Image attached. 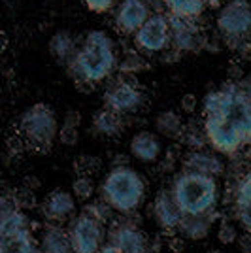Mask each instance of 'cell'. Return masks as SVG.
Returning <instances> with one entry per match:
<instances>
[{
	"label": "cell",
	"instance_id": "1",
	"mask_svg": "<svg viewBox=\"0 0 251 253\" xmlns=\"http://www.w3.org/2000/svg\"><path fill=\"white\" fill-rule=\"evenodd\" d=\"M204 116H215L232 126L251 146V93L240 84L230 82L204 98Z\"/></svg>",
	"mask_w": 251,
	"mask_h": 253
},
{
	"label": "cell",
	"instance_id": "2",
	"mask_svg": "<svg viewBox=\"0 0 251 253\" xmlns=\"http://www.w3.org/2000/svg\"><path fill=\"white\" fill-rule=\"evenodd\" d=\"M115 68V47L112 38L104 31H91L85 36L82 47L72 63L68 64V70L72 74L74 82H91L98 84L106 80Z\"/></svg>",
	"mask_w": 251,
	"mask_h": 253
},
{
	"label": "cell",
	"instance_id": "3",
	"mask_svg": "<svg viewBox=\"0 0 251 253\" xmlns=\"http://www.w3.org/2000/svg\"><path fill=\"white\" fill-rule=\"evenodd\" d=\"M170 191L183 215H209L219 199L217 179L191 170L179 172Z\"/></svg>",
	"mask_w": 251,
	"mask_h": 253
},
{
	"label": "cell",
	"instance_id": "4",
	"mask_svg": "<svg viewBox=\"0 0 251 253\" xmlns=\"http://www.w3.org/2000/svg\"><path fill=\"white\" fill-rule=\"evenodd\" d=\"M102 201L119 213H130L146 197V183L130 167H114L100 183Z\"/></svg>",
	"mask_w": 251,
	"mask_h": 253
},
{
	"label": "cell",
	"instance_id": "5",
	"mask_svg": "<svg viewBox=\"0 0 251 253\" xmlns=\"http://www.w3.org/2000/svg\"><path fill=\"white\" fill-rule=\"evenodd\" d=\"M0 253H40L27 213L15 206L13 193L2 197L0 211Z\"/></svg>",
	"mask_w": 251,
	"mask_h": 253
},
{
	"label": "cell",
	"instance_id": "6",
	"mask_svg": "<svg viewBox=\"0 0 251 253\" xmlns=\"http://www.w3.org/2000/svg\"><path fill=\"white\" fill-rule=\"evenodd\" d=\"M19 128L25 142L36 151H47L53 140L59 134V123L55 112L45 102H36L23 112L19 119Z\"/></svg>",
	"mask_w": 251,
	"mask_h": 253
},
{
	"label": "cell",
	"instance_id": "7",
	"mask_svg": "<svg viewBox=\"0 0 251 253\" xmlns=\"http://www.w3.org/2000/svg\"><path fill=\"white\" fill-rule=\"evenodd\" d=\"M74 253H98L102 250L104 229L102 223L96 221L89 213L82 211L68 227Z\"/></svg>",
	"mask_w": 251,
	"mask_h": 253
},
{
	"label": "cell",
	"instance_id": "8",
	"mask_svg": "<svg viewBox=\"0 0 251 253\" xmlns=\"http://www.w3.org/2000/svg\"><path fill=\"white\" fill-rule=\"evenodd\" d=\"M217 29L223 38L251 36V2L232 0L227 6H223L217 15Z\"/></svg>",
	"mask_w": 251,
	"mask_h": 253
},
{
	"label": "cell",
	"instance_id": "9",
	"mask_svg": "<svg viewBox=\"0 0 251 253\" xmlns=\"http://www.w3.org/2000/svg\"><path fill=\"white\" fill-rule=\"evenodd\" d=\"M199 17H185V15H176L170 13L168 21H170V32H172V43L174 47H178L179 51H202L206 49L208 36H204V32L197 23Z\"/></svg>",
	"mask_w": 251,
	"mask_h": 253
},
{
	"label": "cell",
	"instance_id": "10",
	"mask_svg": "<svg viewBox=\"0 0 251 253\" xmlns=\"http://www.w3.org/2000/svg\"><path fill=\"white\" fill-rule=\"evenodd\" d=\"M134 42L140 49L149 53H157L168 49L172 43V32H170V21L165 13H151L142 29L134 34Z\"/></svg>",
	"mask_w": 251,
	"mask_h": 253
},
{
	"label": "cell",
	"instance_id": "11",
	"mask_svg": "<svg viewBox=\"0 0 251 253\" xmlns=\"http://www.w3.org/2000/svg\"><path fill=\"white\" fill-rule=\"evenodd\" d=\"M144 100L142 91L132 82L117 80L108 91L104 93V104L106 108L114 110L117 114H130L136 112Z\"/></svg>",
	"mask_w": 251,
	"mask_h": 253
},
{
	"label": "cell",
	"instance_id": "12",
	"mask_svg": "<svg viewBox=\"0 0 251 253\" xmlns=\"http://www.w3.org/2000/svg\"><path fill=\"white\" fill-rule=\"evenodd\" d=\"M149 15V4L146 0H123L115 13V23L125 34H136Z\"/></svg>",
	"mask_w": 251,
	"mask_h": 253
},
{
	"label": "cell",
	"instance_id": "13",
	"mask_svg": "<svg viewBox=\"0 0 251 253\" xmlns=\"http://www.w3.org/2000/svg\"><path fill=\"white\" fill-rule=\"evenodd\" d=\"M153 215L161 229L165 231H178L179 223L183 219V211L174 201V195L170 189H163L157 193L153 201Z\"/></svg>",
	"mask_w": 251,
	"mask_h": 253
},
{
	"label": "cell",
	"instance_id": "14",
	"mask_svg": "<svg viewBox=\"0 0 251 253\" xmlns=\"http://www.w3.org/2000/svg\"><path fill=\"white\" fill-rule=\"evenodd\" d=\"M43 215L51 221H63L68 215H72L76 210V201L68 191L55 189L47 195L43 201Z\"/></svg>",
	"mask_w": 251,
	"mask_h": 253
},
{
	"label": "cell",
	"instance_id": "15",
	"mask_svg": "<svg viewBox=\"0 0 251 253\" xmlns=\"http://www.w3.org/2000/svg\"><path fill=\"white\" fill-rule=\"evenodd\" d=\"M183 167L185 170L191 172H199V174H206V176H213L217 178L225 172V165L217 155L208 153L204 149H195L191 151L185 161H183Z\"/></svg>",
	"mask_w": 251,
	"mask_h": 253
},
{
	"label": "cell",
	"instance_id": "16",
	"mask_svg": "<svg viewBox=\"0 0 251 253\" xmlns=\"http://www.w3.org/2000/svg\"><path fill=\"white\" fill-rule=\"evenodd\" d=\"M130 153L142 163H155L161 155V142L149 130H140L130 140Z\"/></svg>",
	"mask_w": 251,
	"mask_h": 253
},
{
	"label": "cell",
	"instance_id": "17",
	"mask_svg": "<svg viewBox=\"0 0 251 253\" xmlns=\"http://www.w3.org/2000/svg\"><path fill=\"white\" fill-rule=\"evenodd\" d=\"M40 253H74L68 231L59 225H47L40 238Z\"/></svg>",
	"mask_w": 251,
	"mask_h": 253
},
{
	"label": "cell",
	"instance_id": "18",
	"mask_svg": "<svg viewBox=\"0 0 251 253\" xmlns=\"http://www.w3.org/2000/svg\"><path fill=\"white\" fill-rule=\"evenodd\" d=\"M49 51L59 63L70 64L78 55V47L74 42V36L68 31H59L53 34L49 42Z\"/></svg>",
	"mask_w": 251,
	"mask_h": 253
},
{
	"label": "cell",
	"instance_id": "19",
	"mask_svg": "<svg viewBox=\"0 0 251 253\" xmlns=\"http://www.w3.org/2000/svg\"><path fill=\"white\" fill-rule=\"evenodd\" d=\"M211 223H213L211 213L209 215H183L178 231L181 232V236H185L189 240H204L208 236Z\"/></svg>",
	"mask_w": 251,
	"mask_h": 253
},
{
	"label": "cell",
	"instance_id": "20",
	"mask_svg": "<svg viewBox=\"0 0 251 253\" xmlns=\"http://www.w3.org/2000/svg\"><path fill=\"white\" fill-rule=\"evenodd\" d=\"M93 125L98 134L115 136L123 128V119H121V114H117V112L110 110V108H104V110L96 112V116L93 119Z\"/></svg>",
	"mask_w": 251,
	"mask_h": 253
},
{
	"label": "cell",
	"instance_id": "21",
	"mask_svg": "<svg viewBox=\"0 0 251 253\" xmlns=\"http://www.w3.org/2000/svg\"><path fill=\"white\" fill-rule=\"evenodd\" d=\"M155 126H157V132L163 136L179 138L181 130H183V121L176 112H163L155 119Z\"/></svg>",
	"mask_w": 251,
	"mask_h": 253
},
{
	"label": "cell",
	"instance_id": "22",
	"mask_svg": "<svg viewBox=\"0 0 251 253\" xmlns=\"http://www.w3.org/2000/svg\"><path fill=\"white\" fill-rule=\"evenodd\" d=\"M208 0H165V6L170 13L185 15V17H200Z\"/></svg>",
	"mask_w": 251,
	"mask_h": 253
},
{
	"label": "cell",
	"instance_id": "23",
	"mask_svg": "<svg viewBox=\"0 0 251 253\" xmlns=\"http://www.w3.org/2000/svg\"><path fill=\"white\" fill-rule=\"evenodd\" d=\"M179 138H181V140H183V144L189 146L193 151H195V149H204L206 148V144H208V136H206L204 126L199 128L195 123H187V125H183V130H181Z\"/></svg>",
	"mask_w": 251,
	"mask_h": 253
},
{
	"label": "cell",
	"instance_id": "24",
	"mask_svg": "<svg viewBox=\"0 0 251 253\" xmlns=\"http://www.w3.org/2000/svg\"><path fill=\"white\" fill-rule=\"evenodd\" d=\"M78 125H80V116L76 112H70L64 119L63 126L59 130V140L64 146H76L78 144Z\"/></svg>",
	"mask_w": 251,
	"mask_h": 253
},
{
	"label": "cell",
	"instance_id": "25",
	"mask_svg": "<svg viewBox=\"0 0 251 253\" xmlns=\"http://www.w3.org/2000/svg\"><path fill=\"white\" fill-rule=\"evenodd\" d=\"M119 68L125 74H140L147 68V61L140 53H126V57L121 61Z\"/></svg>",
	"mask_w": 251,
	"mask_h": 253
},
{
	"label": "cell",
	"instance_id": "26",
	"mask_svg": "<svg viewBox=\"0 0 251 253\" xmlns=\"http://www.w3.org/2000/svg\"><path fill=\"white\" fill-rule=\"evenodd\" d=\"M102 167L100 159L96 157H89V155H80V157L74 161V170L78 176H89V174H94L98 172Z\"/></svg>",
	"mask_w": 251,
	"mask_h": 253
},
{
	"label": "cell",
	"instance_id": "27",
	"mask_svg": "<svg viewBox=\"0 0 251 253\" xmlns=\"http://www.w3.org/2000/svg\"><path fill=\"white\" fill-rule=\"evenodd\" d=\"M72 193L80 201H89L94 193V183L89 176H78L72 181Z\"/></svg>",
	"mask_w": 251,
	"mask_h": 253
},
{
	"label": "cell",
	"instance_id": "28",
	"mask_svg": "<svg viewBox=\"0 0 251 253\" xmlns=\"http://www.w3.org/2000/svg\"><path fill=\"white\" fill-rule=\"evenodd\" d=\"M238 231H236V227L229 221V219H223L219 225V229H217V240L221 244H225V246H230V244L238 242Z\"/></svg>",
	"mask_w": 251,
	"mask_h": 253
},
{
	"label": "cell",
	"instance_id": "29",
	"mask_svg": "<svg viewBox=\"0 0 251 253\" xmlns=\"http://www.w3.org/2000/svg\"><path fill=\"white\" fill-rule=\"evenodd\" d=\"M236 202V217H238V221L240 225L246 229L248 232H251V202L244 201V199H234Z\"/></svg>",
	"mask_w": 251,
	"mask_h": 253
},
{
	"label": "cell",
	"instance_id": "30",
	"mask_svg": "<svg viewBox=\"0 0 251 253\" xmlns=\"http://www.w3.org/2000/svg\"><path fill=\"white\" fill-rule=\"evenodd\" d=\"M84 211L85 213H89L91 217H94L96 221H100L102 225H104V223L110 219V211H112V208H110L104 201H100V202H93V204L85 206Z\"/></svg>",
	"mask_w": 251,
	"mask_h": 253
},
{
	"label": "cell",
	"instance_id": "31",
	"mask_svg": "<svg viewBox=\"0 0 251 253\" xmlns=\"http://www.w3.org/2000/svg\"><path fill=\"white\" fill-rule=\"evenodd\" d=\"M13 201H15V206L21 208V210H29V208H34L36 206V197L32 189H27V187H21L13 193Z\"/></svg>",
	"mask_w": 251,
	"mask_h": 253
},
{
	"label": "cell",
	"instance_id": "32",
	"mask_svg": "<svg viewBox=\"0 0 251 253\" xmlns=\"http://www.w3.org/2000/svg\"><path fill=\"white\" fill-rule=\"evenodd\" d=\"M98 253H149L147 246H125V244H114L108 242L102 246Z\"/></svg>",
	"mask_w": 251,
	"mask_h": 253
},
{
	"label": "cell",
	"instance_id": "33",
	"mask_svg": "<svg viewBox=\"0 0 251 253\" xmlns=\"http://www.w3.org/2000/svg\"><path fill=\"white\" fill-rule=\"evenodd\" d=\"M236 197L251 202V172H248L236 185Z\"/></svg>",
	"mask_w": 251,
	"mask_h": 253
},
{
	"label": "cell",
	"instance_id": "34",
	"mask_svg": "<svg viewBox=\"0 0 251 253\" xmlns=\"http://www.w3.org/2000/svg\"><path fill=\"white\" fill-rule=\"evenodd\" d=\"M87 4V8L91 11H96V13H102V11L110 10L114 6L115 0H84Z\"/></svg>",
	"mask_w": 251,
	"mask_h": 253
},
{
	"label": "cell",
	"instance_id": "35",
	"mask_svg": "<svg viewBox=\"0 0 251 253\" xmlns=\"http://www.w3.org/2000/svg\"><path fill=\"white\" fill-rule=\"evenodd\" d=\"M181 110L187 112V114H193L197 110V96L191 95V93L181 96Z\"/></svg>",
	"mask_w": 251,
	"mask_h": 253
},
{
	"label": "cell",
	"instance_id": "36",
	"mask_svg": "<svg viewBox=\"0 0 251 253\" xmlns=\"http://www.w3.org/2000/svg\"><path fill=\"white\" fill-rule=\"evenodd\" d=\"M238 250L240 253H251V232H244L238 236Z\"/></svg>",
	"mask_w": 251,
	"mask_h": 253
},
{
	"label": "cell",
	"instance_id": "37",
	"mask_svg": "<svg viewBox=\"0 0 251 253\" xmlns=\"http://www.w3.org/2000/svg\"><path fill=\"white\" fill-rule=\"evenodd\" d=\"M179 57H181V51L178 47H172V49H165L161 59H163V63H176Z\"/></svg>",
	"mask_w": 251,
	"mask_h": 253
},
{
	"label": "cell",
	"instance_id": "38",
	"mask_svg": "<svg viewBox=\"0 0 251 253\" xmlns=\"http://www.w3.org/2000/svg\"><path fill=\"white\" fill-rule=\"evenodd\" d=\"M230 82H242V76H244V72H242V66H238V64H230Z\"/></svg>",
	"mask_w": 251,
	"mask_h": 253
},
{
	"label": "cell",
	"instance_id": "39",
	"mask_svg": "<svg viewBox=\"0 0 251 253\" xmlns=\"http://www.w3.org/2000/svg\"><path fill=\"white\" fill-rule=\"evenodd\" d=\"M183 248H185V244L181 242L179 238H172V240H170V250H172L174 253H181L183 252Z\"/></svg>",
	"mask_w": 251,
	"mask_h": 253
},
{
	"label": "cell",
	"instance_id": "40",
	"mask_svg": "<svg viewBox=\"0 0 251 253\" xmlns=\"http://www.w3.org/2000/svg\"><path fill=\"white\" fill-rule=\"evenodd\" d=\"M206 253H225L223 250H208Z\"/></svg>",
	"mask_w": 251,
	"mask_h": 253
},
{
	"label": "cell",
	"instance_id": "41",
	"mask_svg": "<svg viewBox=\"0 0 251 253\" xmlns=\"http://www.w3.org/2000/svg\"><path fill=\"white\" fill-rule=\"evenodd\" d=\"M209 4H217V2H219V0H208Z\"/></svg>",
	"mask_w": 251,
	"mask_h": 253
},
{
	"label": "cell",
	"instance_id": "42",
	"mask_svg": "<svg viewBox=\"0 0 251 253\" xmlns=\"http://www.w3.org/2000/svg\"><path fill=\"white\" fill-rule=\"evenodd\" d=\"M248 2H251V0H248Z\"/></svg>",
	"mask_w": 251,
	"mask_h": 253
}]
</instances>
